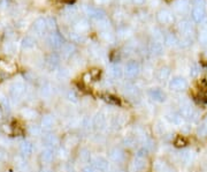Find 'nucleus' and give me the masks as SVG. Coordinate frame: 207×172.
Listing matches in <instances>:
<instances>
[{
	"label": "nucleus",
	"instance_id": "9d476101",
	"mask_svg": "<svg viewBox=\"0 0 207 172\" xmlns=\"http://www.w3.org/2000/svg\"><path fill=\"white\" fill-rule=\"evenodd\" d=\"M127 72L130 75H134V74H136L138 72V66L136 64H129L128 67H127Z\"/></svg>",
	"mask_w": 207,
	"mask_h": 172
},
{
	"label": "nucleus",
	"instance_id": "f257e3e1",
	"mask_svg": "<svg viewBox=\"0 0 207 172\" xmlns=\"http://www.w3.org/2000/svg\"><path fill=\"white\" fill-rule=\"evenodd\" d=\"M92 166L98 172H107L108 167H110V163L104 157H96L94 159H92Z\"/></svg>",
	"mask_w": 207,
	"mask_h": 172
},
{
	"label": "nucleus",
	"instance_id": "423d86ee",
	"mask_svg": "<svg viewBox=\"0 0 207 172\" xmlns=\"http://www.w3.org/2000/svg\"><path fill=\"white\" fill-rule=\"evenodd\" d=\"M170 87L174 88L175 90H182V89H184V88L187 87V82H185L183 79H181V78H175V79L171 81Z\"/></svg>",
	"mask_w": 207,
	"mask_h": 172
},
{
	"label": "nucleus",
	"instance_id": "0eeeda50",
	"mask_svg": "<svg viewBox=\"0 0 207 172\" xmlns=\"http://www.w3.org/2000/svg\"><path fill=\"white\" fill-rule=\"evenodd\" d=\"M103 99H105L107 103L113 104V105H120L121 104L120 98H117L116 96H113L110 94H105V95H103Z\"/></svg>",
	"mask_w": 207,
	"mask_h": 172
},
{
	"label": "nucleus",
	"instance_id": "1a4fd4ad",
	"mask_svg": "<svg viewBox=\"0 0 207 172\" xmlns=\"http://www.w3.org/2000/svg\"><path fill=\"white\" fill-rule=\"evenodd\" d=\"M187 139L184 138V136H182V135H178L176 139L174 140V145L176 147H184L185 145H187Z\"/></svg>",
	"mask_w": 207,
	"mask_h": 172
},
{
	"label": "nucleus",
	"instance_id": "7ed1b4c3",
	"mask_svg": "<svg viewBox=\"0 0 207 172\" xmlns=\"http://www.w3.org/2000/svg\"><path fill=\"white\" fill-rule=\"evenodd\" d=\"M166 118H167V120H168L169 123H171L173 125H176V126L182 125V123H183V117L177 112L168 113V114H166Z\"/></svg>",
	"mask_w": 207,
	"mask_h": 172
},
{
	"label": "nucleus",
	"instance_id": "9b49d317",
	"mask_svg": "<svg viewBox=\"0 0 207 172\" xmlns=\"http://www.w3.org/2000/svg\"><path fill=\"white\" fill-rule=\"evenodd\" d=\"M147 149L145 148V147H143V148H141V149H138L137 150V154H136V157H139V158H146V156H147Z\"/></svg>",
	"mask_w": 207,
	"mask_h": 172
},
{
	"label": "nucleus",
	"instance_id": "f03ea898",
	"mask_svg": "<svg viewBox=\"0 0 207 172\" xmlns=\"http://www.w3.org/2000/svg\"><path fill=\"white\" fill-rule=\"evenodd\" d=\"M110 157L114 162H122L124 157H125V155H124V151L121 148L115 147V148H112L110 150Z\"/></svg>",
	"mask_w": 207,
	"mask_h": 172
},
{
	"label": "nucleus",
	"instance_id": "f8f14e48",
	"mask_svg": "<svg viewBox=\"0 0 207 172\" xmlns=\"http://www.w3.org/2000/svg\"><path fill=\"white\" fill-rule=\"evenodd\" d=\"M204 11H201V9H196L193 12V18L196 21H200L202 18H204Z\"/></svg>",
	"mask_w": 207,
	"mask_h": 172
},
{
	"label": "nucleus",
	"instance_id": "39448f33",
	"mask_svg": "<svg viewBox=\"0 0 207 172\" xmlns=\"http://www.w3.org/2000/svg\"><path fill=\"white\" fill-rule=\"evenodd\" d=\"M134 167L136 171H144L146 170L147 167V162H146V158H139V157H136L135 162H134Z\"/></svg>",
	"mask_w": 207,
	"mask_h": 172
},
{
	"label": "nucleus",
	"instance_id": "dca6fc26",
	"mask_svg": "<svg viewBox=\"0 0 207 172\" xmlns=\"http://www.w3.org/2000/svg\"><path fill=\"white\" fill-rule=\"evenodd\" d=\"M119 172H127V171H124V170H120Z\"/></svg>",
	"mask_w": 207,
	"mask_h": 172
},
{
	"label": "nucleus",
	"instance_id": "20e7f679",
	"mask_svg": "<svg viewBox=\"0 0 207 172\" xmlns=\"http://www.w3.org/2000/svg\"><path fill=\"white\" fill-rule=\"evenodd\" d=\"M149 94L150 96H151V98L156 100V102H163L166 99V95L160 89H152Z\"/></svg>",
	"mask_w": 207,
	"mask_h": 172
},
{
	"label": "nucleus",
	"instance_id": "6e6552de",
	"mask_svg": "<svg viewBox=\"0 0 207 172\" xmlns=\"http://www.w3.org/2000/svg\"><path fill=\"white\" fill-rule=\"evenodd\" d=\"M106 125V118L103 114H97L96 118L93 119V126H96L97 128H104Z\"/></svg>",
	"mask_w": 207,
	"mask_h": 172
},
{
	"label": "nucleus",
	"instance_id": "ddd939ff",
	"mask_svg": "<svg viewBox=\"0 0 207 172\" xmlns=\"http://www.w3.org/2000/svg\"><path fill=\"white\" fill-rule=\"evenodd\" d=\"M123 143H124V146L125 147H132L135 145V138L128 136V138H125V139L123 140Z\"/></svg>",
	"mask_w": 207,
	"mask_h": 172
},
{
	"label": "nucleus",
	"instance_id": "4468645a",
	"mask_svg": "<svg viewBox=\"0 0 207 172\" xmlns=\"http://www.w3.org/2000/svg\"><path fill=\"white\" fill-rule=\"evenodd\" d=\"M79 158L82 159V161H84V162H88V161L90 159V154H89V151H88L86 149H83V150L81 151Z\"/></svg>",
	"mask_w": 207,
	"mask_h": 172
},
{
	"label": "nucleus",
	"instance_id": "2eb2a0df",
	"mask_svg": "<svg viewBox=\"0 0 207 172\" xmlns=\"http://www.w3.org/2000/svg\"><path fill=\"white\" fill-rule=\"evenodd\" d=\"M83 172H98V171L92 165H89V166H85L84 169H83Z\"/></svg>",
	"mask_w": 207,
	"mask_h": 172
}]
</instances>
